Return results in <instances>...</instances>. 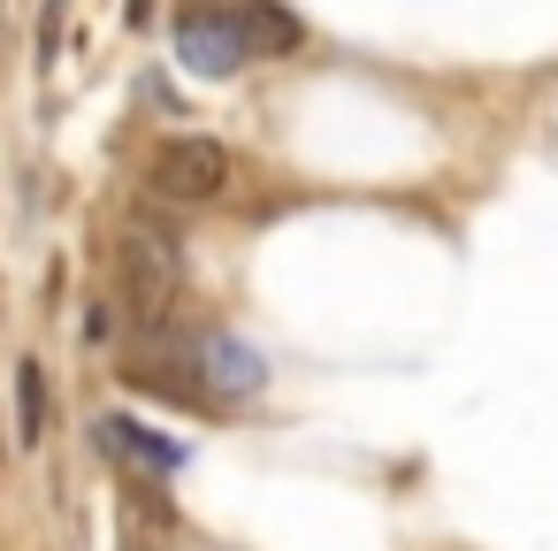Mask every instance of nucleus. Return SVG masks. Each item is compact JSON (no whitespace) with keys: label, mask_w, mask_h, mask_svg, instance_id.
I'll list each match as a JSON object with an SVG mask.
<instances>
[{"label":"nucleus","mask_w":558,"mask_h":551,"mask_svg":"<svg viewBox=\"0 0 558 551\" xmlns=\"http://www.w3.org/2000/svg\"><path fill=\"white\" fill-rule=\"evenodd\" d=\"M177 284H184L177 245H169V238H154L146 223H138V230H123V299H131L146 322H161V314L177 307Z\"/></svg>","instance_id":"f257e3e1"},{"label":"nucleus","mask_w":558,"mask_h":551,"mask_svg":"<svg viewBox=\"0 0 558 551\" xmlns=\"http://www.w3.org/2000/svg\"><path fill=\"white\" fill-rule=\"evenodd\" d=\"M230 184V154L215 139H169L154 154V192L161 200H215Z\"/></svg>","instance_id":"f03ea898"},{"label":"nucleus","mask_w":558,"mask_h":551,"mask_svg":"<svg viewBox=\"0 0 558 551\" xmlns=\"http://www.w3.org/2000/svg\"><path fill=\"white\" fill-rule=\"evenodd\" d=\"M177 55H184L199 77H230L238 62H253V55H245V32H238V16H230V9H222V16H184Z\"/></svg>","instance_id":"7ed1b4c3"},{"label":"nucleus","mask_w":558,"mask_h":551,"mask_svg":"<svg viewBox=\"0 0 558 551\" xmlns=\"http://www.w3.org/2000/svg\"><path fill=\"white\" fill-rule=\"evenodd\" d=\"M199 383H207L215 398H253V391L268 383V368H260V352H253L245 337H207V345H199Z\"/></svg>","instance_id":"20e7f679"},{"label":"nucleus","mask_w":558,"mask_h":551,"mask_svg":"<svg viewBox=\"0 0 558 551\" xmlns=\"http://www.w3.org/2000/svg\"><path fill=\"white\" fill-rule=\"evenodd\" d=\"M100 444L123 452V459H138V467H154V475H177V467H184V444H177V436H154V429L131 421V414H100Z\"/></svg>","instance_id":"39448f33"},{"label":"nucleus","mask_w":558,"mask_h":551,"mask_svg":"<svg viewBox=\"0 0 558 551\" xmlns=\"http://www.w3.org/2000/svg\"><path fill=\"white\" fill-rule=\"evenodd\" d=\"M238 32H245V55H299L306 47V24L283 9V0H245Z\"/></svg>","instance_id":"423d86ee"},{"label":"nucleus","mask_w":558,"mask_h":551,"mask_svg":"<svg viewBox=\"0 0 558 551\" xmlns=\"http://www.w3.org/2000/svg\"><path fill=\"white\" fill-rule=\"evenodd\" d=\"M16 421H24V429H16L24 444L47 436V368H39V360H16Z\"/></svg>","instance_id":"0eeeda50"},{"label":"nucleus","mask_w":558,"mask_h":551,"mask_svg":"<svg viewBox=\"0 0 558 551\" xmlns=\"http://www.w3.org/2000/svg\"><path fill=\"white\" fill-rule=\"evenodd\" d=\"M154 16V0H131V24H146Z\"/></svg>","instance_id":"6e6552de"}]
</instances>
